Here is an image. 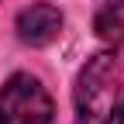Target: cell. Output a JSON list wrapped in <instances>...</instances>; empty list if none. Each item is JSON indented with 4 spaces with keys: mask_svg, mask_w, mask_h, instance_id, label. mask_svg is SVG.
<instances>
[{
    "mask_svg": "<svg viewBox=\"0 0 124 124\" xmlns=\"http://www.w3.org/2000/svg\"><path fill=\"white\" fill-rule=\"evenodd\" d=\"M76 124H110L121 100V72L110 52L93 55L76 79Z\"/></svg>",
    "mask_w": 124,
    "mask_h": 124,
    "instance_id": "1",
    "label": "cell"
},
{
    "mask_svg": "<svg viewBox=\"0 0 124 124\" xmlns=\"http://www.w3.org/2000/svg\"><path fill=\"white\" fill-rule=\"evenodd\" d=\"M52 97L35 76H10L0 90V124H52Z\"/></svg>",
    "mask_w": 124,
    "mask_h": 124,
    "instance_id": "2",
    "label": "cell"
},
{
    "mask_svg": "<svg viewBox=\"0 0 124 124\" xmlns=\"http://www.w3.org/2000/svg\"><path fill=\"white\" fill-rule=\"evenodd\" d=\"M62 31V14L52 4H31L17 14V38L24 45H48Z\"/></svg>",
    "mask_w": 124,
    "mask_h": 124,
    "instance_id": "3",
    "label": "cell"
},
{
    "mask_svg": "<svg viewBox=\"0 0 124 124\" xmlns=\"http://www.w3.org/2000/svg\"><path fill=\"white\" fill-rule=\"evenodd\" d=\"M97 35L103 41L124 48V0H110V4L97 14Z\"/></svg>",
    "mask_w": 124,
    "mask_h": 124,
    "instance_id": "4",
    "label": "cell"
},
{
    "mask_svg": "<svg viewBox=\"0 0 124 124\" xmlns=\"http://www.w3.org/2000/svg\"><path fill=\"white\" fill-rule=\"evenodd\" d=\"M117 124H124V107H121V114H117Z\"/></svg>",
    "mask_w": 124,
    "mask_h": 124,
    "instance_id": "5",
    "label": "cell"
}]
</instances>
